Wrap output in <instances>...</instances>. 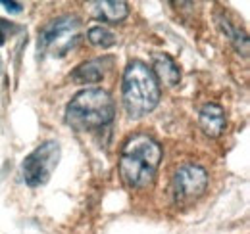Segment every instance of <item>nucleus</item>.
I'll return each mask as SVG.
<instances>
[{
	"mask_svg": "<svg viewBox=\"0 0 250 234\" xmlns=\"http://www.w3.org/2000/svg\"><path fill=\"white\" fill-rule=\"evenodd\" d=\"M114 116L116 104L102 88H85L77 92L65 108V123L81 133L108 127Z\"/></svg>",
	"mask_w": 250,
	"mask_h": 234,
	"instance_id": "f03ea898",
	"label": "nucleus"
},
{
	"mask_svg": "<svg viewBox=\"0 0 250 234\" xmlns=\"http://www.w3.org/2000/svg\"><path fill=\"white\" fill-rule=\"evenodd\" d=\"M198 121H200L202 131L208 136L216 138L225 129V112L218 104H204L198 112Z\"/></svg>",
	"mask_w": 250,
	"mask_h": 234,
	"instance_id": "1a4fd4ad",
	"label": "nucleus"
},
{
	"mask_svg": "<svg viewBox=\"0 0 250 234\" xmlns=\"http://www.w3.org/2000/svg\"><path fill=\"white\" fill-rule=\"evenodd\" d=\"M114 63V59L110 56H102V58L89 59L81 65H77V69L71 73V79L79 85H93V83H100L106 75V69H110Z\"/></svg>",
	"mask_w": 250,
	"mask_h": 234,
	"instance_id": "0eeeda50",
	"label": "nucleus"
},
{
	"mask_svg": "<svg viewBox=\"0 0 250 234\" xmlns=\"http://www.w3.org/2000/svg\"><path fill=\"white\" fill-rule=\"evenodd\" d=\"M0 4H2V6H6V10H8V12H14V14H20V12H21V8H23V4H20V2L0 0Z\"/></svg>",
	"mask_w": 250,
	"mask_h": 234,
	"instance_id": "ddd939ff",
	"label": "nucleus"
},
{
	"mask_svg": "<svg viewBox=\"0 0 250 234\" xmlns=\"http://www.w3.org/2000/svg\"><path fill=\"white\" fill-rule=\"evenodd\" d=\"M162 146L146 133L127 138L120 154V175L129 188H146L154 182L162 161Z\"/></svg>",
	"mask_w": 250,
	"mask_h": 234,
	"instance_id": "f257e3e1",
	"label": "nucleus"
},
{
	"mask_svg": "<svg viewBox=\"0 0 250 234\" xmlns=\"http://www.w3.org/2000/svg\"><path fill=\"white\" fill-rule=\"evenodd\" d=\"M152 73L158 83H164L166 87H175L181 79L179 65L169 58L167 54H156L152 59Z\"/></svg>",
	"mask_w": 250,
	"mask_h": 234,
	"instance_id": "9d476101",
	"label": "nucleus"
},
{
	"mask_svg": "<svg viewBox=\"0 0 250 234\" xmlns=\"http://www.w3.org/2000/svg\"><path fill=\"white\" fill-rule=\"evenodd\" d=\"M87 39L91 44L102 46V48H110L116 44V35L104 25H93L87 33Z\"/></svg>",
	"mask_w": 250,
	"mask_h": 234,
	"instance_id": "9b49d317",
	"label": "nucleus"
},
{
	"mask_svg": "<svg viewBox=\"0 0 250 234\" xmlns=\"http://www.w3.org/2000/svg\"><path fill=\"white\" fill-rule=\"evenodd\" d=\"M91 16L102 23L118 25L129 16V6H127V2H122V0L91 2Z\"/></svg>",
	"mask_w": 250,
	"mask_h": 234,
	"instance_id": "6e6552de",
	"label": "nucleus"
},
{
	"mask_svg": "<svg viewBox=\"0 0 250 234\" xmlns=\"http://www.w3.org/2000/svg\"><path fill=\"white\" fill-rule=\"evenodd\" d=\"M81 23L75 16H62L46 23L39 35V50L52 54V56H65L69 48L75 46L79 39Z\"/></svg>",
	"mask_w": 250,
	"mask_h": 234,
	"instance_id": "39448f33",
	"label": "nucleus"
},
{
	"mask_svg": "<svg viewBox=\"0 0 250 234\" xmlns=\"http://www.w3.org/2000/svg\"><path fill=\"white\" fill-rule=\"evenodd\" d=\"M124 106L131 117H143L150 114L160 102V83L152 69L135 59L125 67L124 73Z\"/></svg>",
	"mask_w": 250,
	"mask_h": 234,
	"instance_id": "7ed1b4c3",
	"label": "nucleus"
},
{
	"mask_svg": "<svg viewBox=\"0 0 250 234\" xmlns=\"http://www.w3.org/2000/svg\"><path fill=\"white\" fill-rule=\"evenodd\" d=\"M208 186V173L196 163H183L173 175V196L175 202L187 204L204 194Z\"/></svg>",
	"mask_w": 250,
	"mask_h": 234,
	"instance_id": "423d86ee",
	"label": "nucleus"
},
{
	"mask_svg": "<svg viewBox=\"0 0 250 234\" xmlns=\"http://www.w3.org/2000/svg\"><path fill=\"white\" fill-rule=\"evenodd\" d=\"M221 27H223V31L227 33V37L231 39V42L237 46V50L243 52V54L247 56V52H249V39H247V35L241 33V29H235L227 20L221 21Z\"/></svg>",
	"mask_w": 250,
	"mask_h": 234,
	"instance_id": "f8f14e48",
	"label": "nucleus"
},
{
	"mask_svg": "<svg viewBox=\"0 0 250 234\" xmlns=\"http://www.w3.org/2000/svg\"><path fill=\"white\" fill-rule=\"evenodd\" d=\"M60 144L56 140H46L33 150L21 163V176L27 186L37 188L50 180L60 161Z\"/></svg>",
	"mask_w": 250,
	"mask_h": 234,
	"instance_id": "20e7f679",
	"label": "nucleus"
}]
</instances>
